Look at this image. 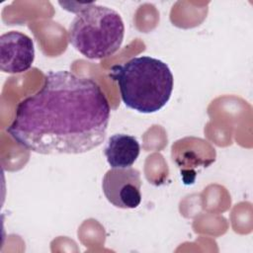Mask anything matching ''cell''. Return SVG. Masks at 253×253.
<instances>
[{
    "instance_id": "277c9868",
    "label": "cell",
    "mask_w": 253,
    "mask_h": 253,
    "mask_svg": "<svg viewBox=\"0 0 253 253\" xmlns=\"http://www.w3.org/2000/svg\"><path fill=\"white\" fill-rule=\"evenodd\" d=\"M141 178L138 170L112 168L106 172L102 189L106 199L119 209H135L141 202Z\"/></svg>"
},
{
    "instance_id": "6da1fadb",
    "label": "cell",
    "mask_w": 253,
    "mask_h": 253,
    "mask_svg": "<svg viewBox=\"0 0 253 253\" xmlns=\"http://www.w3.org/2000/svg\"><path fill=\"white\" fill-rule=\"evenodd\" d=\"M111 115L109 101L91 78L50 71L42 88L23 99L6 131L40 154H81L102 144Z\"/></svg>"
},
{
    "instance_id": "7a4b0ae2",
    "label": "cell",
    "mask_w": 253,
    "mask_h": 253,
    "mask_svg": "<svg viewBox=\"0 0 253 253\" xmlns=\"http://www.w3.org/2000/svg\"><path fill=\"white\" fill-rule=\"evenodd\" d=\"M109 76L117 82L125 105L138 113L159 111L172 95L173 74L165 62L155 57L136 56L114 65Z\"/></svg>"
},
{
    "instance_id": "5b68a950",
    "label": "cell",
    "mask_w": 253,
    "mask_h": 253,
    "mask_svg": "<svg viewBox=\"0 0 253 253\" xmlns=\"http://www.w3.org/2000/svg\"><path fill=\"white\" fill-rule=\"evenodd\" d=\"M35 59L33 40L24 33L10 31L0 37V68L3 72L23 73Z\"/></svg>"
},
{
    "instance_id": "8992f818",
    "label": "cell",
    "mask_w": 253,
    "mask_h": 253,
    "mask_svg": "<svg viewBox=\"0 0 253 253\" xmlns=\"http://www.w3.org/2000/svg\"><path fill=\"white\" fill-rule=\"evenodd\" d=\"M140 152L137 139L129 134L116 133L109 137L104 154L112 168L131 167Z\"/></svg>"
},
{
    "instance_id": "3957f363",
    "label": "cell",
    "mask_w": 253,
    "mask_h": 253,
    "mask_svg": "<svg viewBox=\"0 0 253 253\" xmlns=\"http://www.w3.org/2000/svg\"><path fill=\"white\" fill-rule=\"evenodd\" d=\"M125 36L121 15L112 8L87 3L68 29L70 44L89 59H102L116 53Z\"/></svg>"
}]
</instances>
